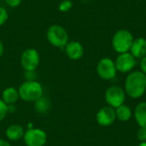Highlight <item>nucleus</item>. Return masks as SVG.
I'll return each mask as SVG.
<instances>
[{"label":"nucleus","instance_id":"f257e3e1","mask_svg":"<svg viewBox=\"0 0 146 146\" xmlns=\"http://www.w3.org/2000/svg\"><path fill=\"white\" fill-rule=\"evenodd\" d=\"M146 91V74L134 71L128 74L125 81V92L133 98L142 97Z\"/></svg>","mask_w":146,"mask_h":146},{"label":"nucleus","instance_id":"f03ea898","mask_svg":"<svg viewBox=\"0 0 146 146\" xmlns=\"http://www.w3.org/2000/svg\"><path fill=\"white\" fill-rule=\"evenodd\" d=\"M19 97L25 102H35L43 96L42 85L37 80L24 81L18 88Z\"/></svg>","mask_w":146,"mask_h":146},{"label":"nucleus","instance_id":"7ed1b4c3","mask_svg":"<svg viewBox=\"0 0 146 146\" xmlns=\"http://www.w3.org/2000/svg\"><path fill=\"white\" fill-rule=\"evenodd\" d=\"M133 40V36L128 30H118L112 38L113 49L119 54L129 52Z\"/></svg>","mask_w":146,"mask_h":146},{"label":"nucleus","instance_id":"20e7f679","mask_svg":"<svg viewBox=\"0 0 146 146\" xmlns=\"http://www.w3.org/2000/svg\"><path fill=\"white\" fill-rule=\"evenodd\" d=\"M46 38L49 43L57 48H64L68 43V33L67 30L60 25L50 26L46 33Z\"/></svg>","mask_w":146,"mask_h":146},{"label":"nucleus","instance_id":"39448f33","mask_svg":"<svg viewBox=\"0 0 146 146\" xmlns=\"http://www.w3.org/2000/svg\"><path fill=\"white\" fill-rule=\"evenodd\" d=\"M116 67L115 62L109 58L104 57L101 59L97 65V73L98 76L105 80H110L116 76Z\"/></svg>","mask_w":146,"mask_h":146},{"label":"nucleus","instance_id":"423d86ee","mask_svg":"<svg viewBox=\"0 0 146 146\" xmlns=\"http://www.w3.org/2000/svg\"><path fill=\"white\" fill-rule=\"evenodd\" d=\"M125 99H126V92L120 86H112L109 87L105 92L106 103L114 109H116L119 106L124 104Z\"/></svg>","mask_w":146,"mask_h":146},{"label":"nucleus","instance_id":"0eeeda50","mask_svg":"<svg viewBox=\"0 0 146 146\" xmlns=\"http://www.w3.org/2000/svg\"><path fill=\"white\" fill-rule=\"evenodd\" d=\"M23 140L27 146H44L47 142V135L42 129L29 128L25 132Z\"/></svg>","mask_w":146,"mask_h":146},{"label":"nucleus","instance_id":"6e6552de","mask_svg":"<svg viewBox=\"0 0 146 146\" xmlns=\"http://www.w3.org/2000/svg\"><path fill=\"white\" fill-rule=\"evenodd\" d=\"M40 62L38 52L33 48L25 50L21 56V65L25 71L35 70Z\"/></svg>","mask_w":146,"mask_h":146},{"label":"nucleus","instance_id":"1a4fd4ad","mask_svg":"<svg viewBox=\"0 0 146 146\" xmlns=\"http://www.w3.org/2000/svg\"><path fill=\"white\" fill-rule=\"evenodd\" d=\"M115 63L117 71L121 73H127L135 67L136 58L130 52H125L119 54Z\"/></svg>","mask_w":146,"mask_h":146},{"label":"nucleus","instance_id":"9d476101","mask_svg":"<svg viewBox=\"0 0 146 146\" xmlns=\"http://www.w3.org/2000/svg\"><path fill=\"white\" fill-rule=\"evenodd\" d=\"M115 110L110 106H105L102 108L98 111L96 115L97 122L103 127H108L112 125L115 122Z\"/></svg>","mask_w":146,"mask_h":146},{"label":"nucleus","instance_id":"9b49d317","mask_svg":"<svg viewBox=\"0 0 146 146\" xmlns=\"http://www.w3.org/2000/svg\"><path fill=\"white\" fill-rule=\"evenodd\" d=\"M64 48L66 55L71 60H79L84 55V48L78 41H68Z\"/></svg>","mask_w":146,"mask_h":146},{"label":"nucleus","instance_id":"f8f14e48","mask_svg":"<svg viewBox=\"0 0 146 146\" xmlns=\"http://www.w3.org/2000/svg\"><path fill=\"white\" fill-rule=\"evenodd\" d=\"M130 53L136 58L141 59L146 56V39L145 38H135L130 49Z\"/></svg>","mask_w":146,"mask_h":146},{"label":"nucleus","instance_id":"ddd939ff","mask_svg":"<svg viewBox=\"0 0 146 146\" xmlns=\"http://www.w3.org/2000/svg\"><path fill=\"white\" fill-rule=\"evenodd\" d=\"M25 131L19 124H12L9 126L5 131V135L8 139L11 141H18L23 138Z\"/></svg>","mask_w":146,"mask_h":146},{"label":"nucleus","instance_id":"4468645a","mask_svg":"<svg viewBox=\"0 0 146 146\" xmlns=\"http://www.w3.org/2000/svg\"><path fill=\"white\" fill-rule=\"evenodd\" d=\"M20 98L18 89L15 87H7L3 91L2 93V100L7 104H15L17 100Z\"/></svg>","mask_w":146,"mask_h":146},{"label":"nucleus","instance_id":"2eb2a0df","mask_svg":"<svg viewBox=\"0 0 146 146\" xmlns=\"http://www.w3.org/2000/svg\"><path fill=\"white\" fill-rule=\"evenodd\" d=\"M134 116L139 127H146V102L140 103L137 105Z\"/></svg>","mask_w":146,"mask_h":146},{"label":"nucleus","instance_id":"dca6fc26","mask_svg":"<svg viewBox=\"0 0 146 146\" xmlns=\"http://www.w3.org/2000/svg\"><path fill=\"white\" fill-rule=\"evenodd\" d=\"M34 104V108L36 111L39 114H45L50 110V101L47 97L42 96L40 98L36 100Z\"/></svg>","mask_w":146,"mask_h":146},{"label":"nucleus","instance_id":"f3484780","mask_svg":"<svg viewBox=\"0 0 146 146\" xmlns=\"http://www.w3.org/2000/svg\"><path fill=\"white\" fill-rule=\"evenodd\" d=\"M115 115H116V118L121 121H127L131 119L133 114L131 109L128 106L122 104L118 108H116Z\"/></svg>","mask_w":146,"mask_h":146},{"label":"nucleus","instance_id":"a211bd4d","mask_svg":"<svg viewBox=\"0 0 146 146\" xmlns=\"http://www.w3.org/2000/svg\"><path fill=\"white\" fill-rule=\"evenodd\" d=\"M73 7V3L71 0H63L60 3L58 9L61 12H68Z\"/></svg>","mask_w":146,"mask_h":146},{"label":"nucleus","instance_id":"6ab92c4d","mask_svg":"<svg viewBox=\"0 0 146 146\" xmlns=\"http://www.w3.org/2000/svg\"><path fill=\"white\" fill-rule=\"evenodd\" d=\"M8 113V105L2 99H0V122L4 120Z\"/></svg>","mask_w":146,"mask_h":146},{"label":"nucleus","instance_id":"aec40b11","mask_svg":"<svg viewBox=\"0 0 146 146\" xmlns=\"http://www.w3.org/2000/svg\"><path fill=\"white\" fill-rule=\"evenodd\" d=\"M9 15L5 8L0 6V27L3 26L8 20Z\"/></svg>","mask_w":146,"mask_h":146},{"label":"nucleus","instance_id":"412c9836","mask_svg":"<svg viewBox=\"0 0 146 146\" xmlns=\"http://www.w3.org/2000/svg\"><path fill=\"white\" fill-rule=\"evenodd\" d=\"M24 78H25V81H33L36 80L37 78V74L35 72V70L33 71H25L24 73Z\"/></svg>","mask_w":146,"mask_h":146},{"label":"nucleus","instance_id":"4be33fe9","mask_svg":"<svg viewBox=\"0 0 146 146\" xmlns=\"http://www.w3.org/2000/svg\"><path fill=\"white\" fill-rule=\"evenodd\" d=\"M137 138L140 142H146V127H139L137 131Z\"/></svg>","mask_w":146,"mask_h":146},{"label":"nucleus","instance_id":"5701e85b","mask_svg":"<svg viewBox=\"0 0 146 146\" xmlns=\"http://www.w3.org/2000/svg\"><path fill=\"white\" fill-rule=\"evenodd\" d=\"M5 3L11 8H16L21 4V0H5Z\"/></svg>","mask_w":146,"mask_h":146},{"label":"nucleus","instance_id":"b1692460","mask_svg":"<svg viewBox=\"0 0 146 146\" xmlns=\"http://www.w3.org/2000/svg\"><path fill=\"white\" fill-rule=\"evenodd\" d=\"M140 69L141 72H143L145 74H146V56L141 58L140 60Z\"/></svg>","mask_w":146,"mask_h":146},{"label":"nucleus","instance_id":"393cba45","mask_svg":"<svg viewBox=\"0 0 146 146\" xmlns=\"http://www.w3.org/2000/svg\"><path fill=\"white\" fill-rule=\"evenodd\" d=\"M15 104H9L8 105V112L9 113H15Z\"/></svg>","mask_w":146,"mask_h":146},{"label":"nucleus","instance_id":"a878e982","mask_svg":"<svg viewBox=\"0 0 146 146\" xmlns=\"http://www.w3.org/2000/svg\"><path fill=\"white\" fill-rule=\"evenodd\" d=\"M0 146H11L10 144L5 140V139H0Z\"/></svg>","mask_w":146,"mask_h":146},{"label":"nucleus","instance_id":"bb28decb","mask_svg":"<svg viewBox=\"0 0 146 146\" xmlns=\"http://www.w3.org/2000/svg\"><path fill=\"white\" fill-rule=\"evenodd\" d=\"M3 50H4V48H3V42L0 40V57L3 56Z\"/></svg>","mask_w":146,"mask_h":146},{"label":"nucleus","instance_id":"cd10ccee","mask_svg":"<svg viewBox=\"0 0 146 146\" xmlns=\"http://www.w3.org/2000/svg\"><path fill=\"white\" fill-rule=\"evenodd\" d=\"M138 146H146V142H141Z\"/></svg>","mask_w":146,"mask_h":146}]
</instances>
